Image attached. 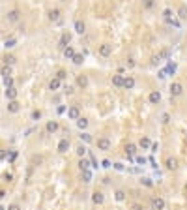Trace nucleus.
Masks as SVG:
<instances>
[{"instance_id": "obj_1", "label": "nucleus", "mask_w": 187, "mask_h": 210, "mask_svg": "<svg viewBox=\"0 0 187 210\" xmlns=\"http://www.w3.org/2000/svg\"><path fill=\"white\" fill-rule=\"evenodd\" d=\"M182 94H184V85H182V83H172V85H170V96L178 98V96H182Z\"/></svg>"}, {"instance_id": "obj_2", "label": "nucleus", "mask_w": 187, "mask_h": 210, "mask_svg": "<svg viewBox=\"0 0 187 210\" xmlns=\"http://www.w3.org/2000/svg\"><path fill=\"white\" fill-rule=\"evenodd\" d=\"M111 53H112V45H111V43H101V45H99V54H101L103 58L111 56Z\"/></svg>"}, {"instance_id": "obj_3", "label": "nucleus", "mask_w": 187, "mask_h": 210, "mask_svg": "<svg viewBox=\"0 0 187 210\" xmlns=\"http://www.w3.org/2000/svg\"><path fill=\"white\" fill-rule=\"evenodd\" d=\"M152 208L154 210H165V199H163V197H154V199H152Z\"/></svg>"}, {"instance_id": "obj_4", "label": "nucleus", "mask_w": 187, "mask_h": 210, "mask_svg": "<svg viewBox=\"0 0 187 210\" xmlns=\"http://www.w3.org/2000/svg\"><path fill=\"white\" fill-rule=\"evenodd\" d=\"M6 17H7V21H9V23H17V21H19V17H21V11H19V9H9Z\"/></svg>"}, {"instance_id": "obj_5", "label": "nucleus", "mask_w": 187, "mask_h": 210, "mask_svg": "<svg viewBox=\"0 0 187 210\" xmlns=\"http://www.w3.org/2000/svg\"><path fill=\"white\" fill-rule=\"evenodd\" d=\"M19 111H21V103L17 100L7 101V113H19Z\"/></svg>"}, {"instance_id": "obj_6", "label": "nucleus", "mask_w": 187, "mask_h": 210, "mask_svg": "<svg viewBox=\"0 0 187 210\" xmlns=\"http://www.w3.org/2000/svg\"><path fill=\"white\" fill-rule=\"evenodd\" d=\"M58 128H60V124L56 120H49L47 126H45V131L47 133H54V131H58Z\"/></svg>"}, {"instance_id": "obj_7", "label": "nucleus", "mask_w": 187, "mask_h": 210, "mask_svg": "<svg viewBox=\"0 0 187 210\" xmlns=\"http://www.w3.org/2000/svg\"><path fill=\"white\" fill-rule=\"evenodd\" d=\"M96 145H97V148H99V150H109V148H111V141H109L107 137L97 139V143H96Z\"/></svg>"}, {"instance_id": "obj_8", "label": "nucleus", "mask_w": 187, "mask_h": 210, "mask_svg": "<svg viewBox=\"0 0 187 210\" xmlns=\"http://www.w3.org/2000/svg\"><path fill=\"white\" fill-rule=\"evenodd\" d=\"M92 203H94V205H103V203H105V195H103L101 192H94V193H92Z\"/></svg>"}, {"instance_id": "obj_9", "label": "nucleus", "mask_w": 187, "mask_h": 210, "mask_svg": "<svg viewBox=\"0 0 187 210\" xmlns=\"http://www.w3.org/2000/svg\"><path fill=\"white\" fill-rule=\"evenodd\" d=\"M69 41H71V34H69V32H64L62 38H60V43H58V45H60L62 49H66V47L69 45Z\"/></svg>"}, {"instance_id": "obj_10", "label": "nucleus", "mask_w": 187, "mask_h": 210, "mask_svg": "<svg viewBox=\"0 0 187 210\" xmlns=\"http://www.w3.org/2000/svg\"><path fill=\"white\" fill-rule=\"evenodd\" d=\"M69 146H71V145H69V139H62V141L58 143V152H60V154H66V152L69 150Z\"/></svg>"}, {"instance_id": "obj_11", "label": "nucleus", "mask_w": 187, "mask_h": 210, "mask_svg": "<svg viewBox=\"0 0 187 210\" xmlns=\"http://www.w3.org/2000/svg\"><path fill=\"white\" fill-rule=\"evenodd\" d=\"M165 167H167L169 171H176L180 165H178V160H176V158H169V160L165 161Z\"/></svg>"}, {"instance_id": "obj_12", "label": "nucleus", "mask_w": 187, "mask_h": 210, "mask_svg": "<svg viewBox=\"0 0 187 210\" xmlns=\"http://www.w3.org/2000/svg\"><path fill=\"white\" fill-rule=\"evenodd\" d=\"M148 100H150V103H154V105H155V103H159V101H161V92H159V90L150 92V98H148Z\"/></svg>"}, {"instance_id": "obj_13", "label": "nucleus", "mask_w": 187, "mask_h": 210, "mask_svg": "<svg viewBox=\"0 0 187 210\" xmlns=\"http://www.w3.org/2000/svg\"><path fill=\"white\" fill-rule=\"evenodd\" d=\"M67 116H69L71 120H77V118L81 116V111H79V107H69V109H67Z\"/></svg>"}, {"instance_id": "obj_14", "label": "nucleus", "mask_w": 187, "mask_h": 210, "mask_svg": "<svg viewBox=\"0 0 187 210\" xmlns=\"http://www.w3.org/2000/svg\"><path fill=\"white\" fill-rule=\"evenodd\" d=\"M75 32H77V34H81V36L86 32V24H84L81 19H79V21H75Z\"/></svg>"}, {"instance_id": "obj_15", "label": "nucleus", "mask_w": 187, "mask_h": 210, "mask_svg": "<svg viewBox=\"0 0 187 210\" xmlns=\"http://www.w3.org/2000/svg\"><path fill=\"white\" fill-rule=\"evenodd\" d=\"M60 86H62V81H60V79H56V77H54V79H51V83H49V90L56 92Z\"/></svg>"}, {"instance_id": "obj_16", "label": "nucleus", "mask_w": 187, "mask_h": 210, "mask_svg": "<svg viewBox=\"0 0 187 210\" xmlns=\"http://www.w3.org/2000/svg\"><path fill=\"white\" fill-rule=\"evenodd\" d=\"M49 21H52V23H56V21H60V9H51L49 11Z\"/></svg>"}, {"instance_id": "obj_17", "label": "nucleus", "mask_w": 187, "mask_h": 210, "mask_svg": "<svg viewBox=\"0 0 187 210\" xmlns=\"http://www.w3.org/2000/svg\"><path fill=\"white\" fill-rule=\"evenodd\" d=\"M122 86L127 88V90L135 88V79H133V77H124V85H122Z\"/></svg>"}, {"instance_id": "obj_18", "label": "nucleus", "mask_w": 187, "mask_h": 210, "mask_svg": "<svg viewBox=\"0 0 187 210\" xmlns=\"http://www.w3.org/2000/svg\"><path fill=\"white\" fill-rule=\"evenodd\" d=\"M6 98L11 101V100H17V88L11 86V88H6Z\"/></svg>"}, {"instance_id": "obj_19", "label": "nucleus", "mask_w": 187, "mask_h": 210, "mask_svg": "<svg viewBox=\"0 0 187 210\" xmlns=\"http://www.w3.org/2000/svg\"><path fill=\"white\" fill-rule=\"evenodd\" d=\"M77 85H79L81 88H86V86H88V77H86V75H79V77H77Z\"/></svg>"}, {"instance_id": "obj_20", "label": "nucleus", "mask_w": 187, "mask_h": 210, "mask_svg": "<svg viewBox=\"0 0 187 210\" xmlns=\"http://www.w3.org/2000/svg\"><path fill=\"white\" fill-rule=\"evenodd\" d=\"M125 154H127L129 158H131V156H135V154H137V146H135L133 143H129V145L125 146Z\"/></svg>"}, {"instance_id": "obj_21", "label": "nucleus", "mask_w": 187, "mask_h": 210, "mask_svg": "<svg viewBox=\"0 0 187 210\" xmlns=\"http://www.w3.org/2000/svg\"><path fill=\"white\" fill-rule=\"evenodd\" d=\"M114 199H116L118 203L125 201V192H124V190H116V192H114Z\"/></svg>"}, {"instance_id": "obj_22", "label": "nucleus", "mask_w": 187, "mask_h": 210, "mask_svg": "<svg viewBox=\"0 0 187 210\" xmlns=\"http://www.w3.org/2000/svg\"><path fill=\"white\" fill-rule=\"evenodd\" d=\"M178 17H180V19H184V21L187 19V6H185V4H182V6L178 8Z\"/></svg>"}, {"instance_id": "obj_23", "label": "nucleus", "mask_w": 187, "mask_h": 210, "mask_svg": "<svg viewBox=\"0 0 187 210\" xmlns=\"http://www.w3.org/2000/svg\"><path fill=\"white\" fill-rule=\"evenodd\" d=\"M73 54H75V51H73V47H71V45H67V47L64 49V56H66L67 60H71V58H73Z\"/></svg>"}, {"instance_id": "obj_24", "label": "nucleus", "mask_w": 187, "mask_h": 210, "mask_svg": "<svg viewBox=\"0 0 187 210\" xmlns=\"http://www.w3.org/2000/svg\"><path fill=\"white\" fill-rule=\"evenodd\" d=\"M77 126H79V130H86V128H88V120L82 118V116H79V118H77Z\"/></svg>"}, {"instance_id": "obj_25", "label": "nucleus", "mask_w": 187, "mask_h": 210, "mask_svg": "<svg viewBox=\"0 0 187 210\" xmlns=\"http://www.w3.org/2000/svg\"><path fill=\"white\" fill-rule=\"evenodd\" d=\"M79 169H81V171L90 169V161H88V160H84V158H81V160H79Z\"/></svg>"}, {"instance_id": "obj_26", "label": "nucleus", "mask_w": 187, "mask_h": 210, "mask_svg": "<svg viewBox=\"0 0 187 210\" xmlns=\"http://www.w3.org/2000/svg\"><path fill=\"white\" fill-rule=\"evenodd\" d=\"M15 60H17V58H15L13 54H6V56H4V64H6V66H13Z\"/></svg>"}, {"instance_id": "obj_27", "label": "nucleus", "mask_w": 187, "mask_h": 210, "mask_svg": "<svg viewBox=\"0 0 187 210\" xmlns=\"http://www.w3.org/2000/svg\"><path fill=\"white\" fill-rule=\"evenodd\" d=\"M71 60H73V64H75V66H81V64L84 62V56H82V54H73V58H71Z\"/></svg>"}, {"instance_id": "obj_28", "label": "nucleus", "mask_w": 187, "mask_h": 210, "mask_svg": "<svg viewBox=\"0 0 187 210\" xmlns=\"http://www.w3.org/2000/svg\"><path fill=\"white\" fill-rule=\"evenodd\" d=\"M0 73L4 75V77H11V66H2V69H0Z\"/></svg>"}, {"instance_id": "obj_29", "label": "nucleus", "mask_w": 187, "mask_h": 210, "mask_svg": "<svg viewBox=\"0 0 187 210\" xmlns=\"http://www.w3.org/2000/svg\"><path fill=\"white\" fill-rule=\"evenodd\" d=\"M112 85H114V86H122V85H124V77H122V75H114V77H112Z\"/></svg>"}, {"instance_id": "obj_30", "label": "nucleus", "mask_w": 187, "mask_h": 210, "mask_svg": "<svg viewBox=\"0 0 187 210\" xmlns=\"http://www.w3.org/2000/svg\"><path fill=\"white\" fill-rule=\"evenodd\" d=\"M82 180L88 184V182H92V173H90V169H86V171H82Z\"/></svg>"}, {"instance_id": "obj_31", "label": "nucleus", "mask_w": 187, "mask_h": 210, "mask_svg": "<svg viewBox=\"0 0 187 210\" xmlns=\"http://www.w3.org/2000/svg\"><path fill=\"white\" fill-rule=\"evenodd\" d=\"M139 145H140V148H150V145H152V143H150V139H148V137H142Z\"/></svg>"}, {"instance_id": "obj_32", "label": "nucleus", "mask_w": 187, "mask_h": 210, "mask_svg": "<svg viewBox=\"0 0 187 210\" xmlns=\"http://www.w3.org/2000/svg\"><path fill=\"white\" fill-rule=\"evenodd\" d=\"M15 43H17V39L15 38H9V39H6V49H11V47H15Z\"/></svg>"}, {"instance_id": "obj_33", "label": "nucleus", "mask_w": 187, "mask_h": 210, "mask_svg": "<svg viewBox=\"0 0 187 210\" xmlns=\"http://www.w3.org/2000/svg\"><path fill=\"white\" fill-rule=\"evenodd\" d=\"M56 79H60V81L67 79V73H66V69H58V71H56Z\"/></svg>"}, {"instance_id": "obj_34", "label": "nucleus", "mask_w": 187, "mask_h": 210, "mask_svg": "<svg viewBox=\"0 0 187 210\" xmlns=\"http://www.w3.org/2000/svg\"><path fill=\"white\" fill-rule=\"evenodd\" d=\"M4 85H6V88H11L13 86V77H4Z\"/></svg>"}, {"instance_id": "obj_35", "label": "nucleus", "mask_w": 187, "mask_h": 210, "mask_svg": "<svg viewBox=\"0 0 187 210\" xmlns=\"http://www.w3.org/2000/svg\"><path fill=\"white\" fill-rule=\"evenodd\" d=\"M77 154L82 158V156L86 154V146H84V145H79V146H77Z\"/></svg>"}, {"instance_id": "obj_36", "label": "nucleus", "mask_w": 187, "mask_h": 210, "mask_svg": "<svg viewBox=\"0 0 187 210\" xmlns=\"http://www.w3.org/2000/svg\"><path fill=\"white\" fill-rule=\"evenodd\" d=\"M140 184H142V186H146V188H152V186H154V182H152L150 178H142V180H140Z\"/></svg>"}, {"instance_id": "obj_37", "label": "nucleus", "mask_w": 187, "mask_h": 210, "mask_svg": "<svg viewBox=\"0 0 187 210\" xmlns=\"http://www.w3.org/2000/svg\"><path fill=\"white\" fill-rule=\"evenodd\" d=\"M81 141H84V143H92V137H90L88 133H81Z\"/></svg>"}, {"instance_id": "obj_38", "label": "nucleus", "mask_w": 187, "mask_h": 210, "mask_svg": "<svg viewBox=\"0 0 187 210\" xmlns=\"http://www.w3.org/2000/svg\"><path fill=\"white\" fill-rule=\"evenodd\" d=\"M41 118V111H32V120H39Z\"/></svg>"}, {"instance_id": "obj_39", "label": "nucleus", "mask_w": 187, "mask_h": 210, "mask_svg": "<svg viewBox=\"0 0 187 210\" xmlns=\"http://www.w3.org/2000/svg\"><path fill=\"white\" fill-rule=\"evenodd\" d=\"M142 6H144L146 9H150V8L154 6V0H142Z\"/></svg>"}, {"instance_id": "obj_40", "label": "nucleus", "mask_w": 187, "mask_h": 210, "mask_svg": "<svg viewBox=\"0 0 187 210\" xmlns=\"http://www.w3.org/2000/svg\"><path fill=\"white\" fill-rule=\"evenodd\" d=\"M6 210H21V205H17V203H13V205H9Z\"/></svg>"}, {"instance_id": "obj_41", "label": "nucleus", "mask_w": 187, "mask_h": 210, "mask_svg": "<svg viewBox=\"0 0 187 210\" xmlns=\"http://www.w3.org/2000/svg\"><path fill=\"white\" fill-rule=\"evenodd\" d=\"M64 92H66L67 96H71V94H73V86H69V85H67V86L64 88Z\"/></svg>"}, {"instance_id": "obj_42", "label": "nucleus", "mask_w": 187, "mask_h": 210, "mask_svg": "<svg viewBox=\"0 0 187 210\" xmlns=\"http://www.w3.org/2000/svg\"><path fill=\"white\" fill-rule=\"evenodd\" d=\"M150 148H152V152H157V150H159V145L154 143V145H150Z\"/></svg>"}, {"instance_id": "obj_43", "label": "nucleus", "mask_w": 187, "mask_h": 210, "mask_svg": "<svg viewBox=\"0 0 187 210\" xmlns=\"http://www.w3.org/2000/svg\"><path fill=\"white\" fill-rule=\"evenodd\" d=\"M101 165H103L105 169H109V167H111V161H109V160H103V161H101Z\"/></svg>"}, {"instance_id": "obj_44", "label": "nucleus", "mask_w": 187, "mask_h": 210, "mask_svg": "<svg viewBox=\"0 0 187 210\" xmlns=\"http://www.w3.org/2000/svg\"><path fill=\"white\" fill-rule=\"evenodd\" d=\"M127 68H135V60H133V58L127 60Z\"/></svg>"}, {"instance_id": "obj_45", "label": "nucleus", "mask_w": 187, "mask_h": 210, "mask_svg": "<svg viewBox=\"0 0 187 210\" xmlns=\"http://www.w3.org/2000/svg\"><path fill=\"white\" fill-rule=\"evenodd\" d=\"M163 122H165V124H167V122H170V116H169V113H165V115H163Z\"/></svg>"}, {"instance_id": "obj_46", "label": "nucleus", "mask_w": 187, "mask_h": 210, "mask_svg": "<svg viewBox=\"0 0 187 210\" xmlns=\"http://www.w3.org/2000/svg\"><path fill=\"white\" fill-rule=\"evenodd\" d=\"M137 163H140V165H144V163H146V160H144L142 156H139V158H137Z\"/></svg>"}, {"instance_id": "obj_47", "label": "nucleus", "mask_w": 187, "mask_h": 210, "mask_svg": "<svg viewBox=\"0 0 187 210\" xmlns=\"http://www.w3.org/2000/svg\"><path fill=\"white\" fill-rule=\"evenodd\" d=\"M114 169H116V171H124V165H122V163H114Z\"/></svg>"}, {"instance_id": "obj_48", "label": "nucleus", "mask_w": 187, "mask_h": 210, "mask_svg": "<svg viewBox=\"0 0 187 210\" xmlns=\"http://www.w3.org/2000/svg\"><path fill=\"white\" fill-rule=\"evenodd\" d=\"M11 178H13V177H11V175H9V173H6V175H4V180H6V182H9V180H11Z\"/></svg>"}, {"instance_id": "obj_49", "label": "nucleus", "mask_w": 187, "mask_h": 210, "mask_svg": "<svg viewBox=\"0 0 187 210\" xmlns=\"http://www.w3.org/2000/svg\"><path fill=\"white\" fill-rule=\"evenodd\" d=\"M163 15H165V19H170V9H165V13H163Z\"/></svg>"}, {"instance_id": "obj_50", "label": "nucleus", "mask_w": 187, "mask_h": 210, "mask_svg": "<svg viewBox=\"0 0 187 210\" xmlns=\"http://www.w3.org/2000/svg\"><path fill=\"white\" fill-rule=\"evenodd\" d=\"M15 158H17V152H11V156H9V161H13Z\"/></svg>"}, {"instance_id": "obj_51", "label": "nucleus", "mask_w": 187, "mask_h": 210, "mask_svg": "<svg viewBox=\"0 0 187 210\" xmlns=\"http://www.w3.org/2000/svg\"><path fill=\"white\" fill-rule=\"evenodd\" d=\"M4 158H6V152H4V150H0V160H4Z\"/></svg>"}, {"instance_id": "obj_52", "label": "nucleus", "mask_w": 187, "mask_h": 210, "mask_svg": "<svg viewBox=\"0 0 187 210\" xmlns=\"http://www.w3.org/2000/svg\"><path fill=\"white\" fill-rule=\"evenodd\" d=\"M133 210H142V208H140L139 205H133Z\"/></svg>"}, {"instance_id": "obj_53", "label": "nucleus", "mask_w": 187, "mask_h": 210, "mask_svg": "<svg viewBox=\"0 0 187 210\" xmlns=\"http://www.w3.org/2000/svg\"><path fill=\"white\" fill-rule=\"evenodd\" d=\"M4 195H6V192H4V190H0V199H2Z\"/></svg>"}, {"instance_id": "obj_54", "label": "nucleus", "mask_w": 187, "mask_h": 210, "mask_svg": "<svg viewBox=\"0 0 187 210\" xmlns=\"http://www.w3.org/2000/svg\"><path fill=\"white\" fill-rule=\"evenodd\" d=\"M0 210H6V208H4V207H2V205H0Z\"/></svg>"}, {"instance_id": "obj_55", "label": "nucleus", "mask_w": 187, "mask_h": 210, "mask_svg": "<svg viewBox=\"0 0 187 210\" xmlns=\"http://www.w3.org/2000/svg\"><path fill=\"white\" fill-rule=\"evenodd\" d=\"M60 2H67V0H60Z\"/></svg>"}]
</instances>
